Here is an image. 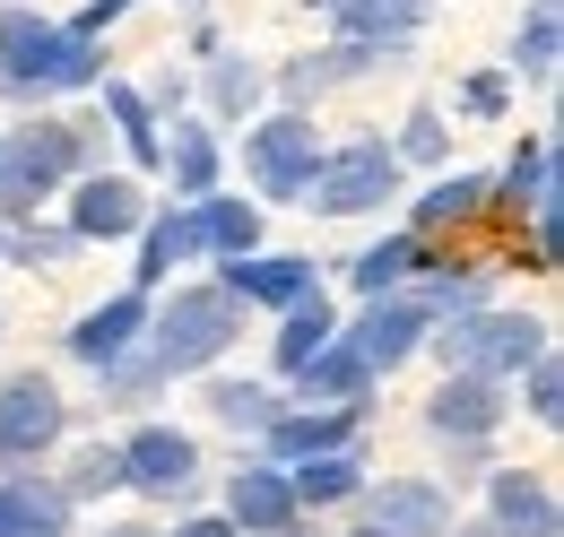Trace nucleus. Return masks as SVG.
Wrapping results in <instances>:
<instances>
[{
    "label": "nucleus",
    "mask_w": 564,
    "mask_h": 537,
    "mask_svg": "<svg viewBox=\"0 0 564 537\" xmlns=\"http://www.w3.org/2000/svg\"><path fill=\"white\" fill-rule=\"evenodd\" d=\"M235 338H243V304H235L226 286H183L165 313H148V330H140L148 355L105 364V382H113V391H156V382L209 373V364L235 347Z\"/></svg>",
    "instance_id": "nucleus-1"
},
{
    "label": "nucleus",
    "mask_w": 564,
    "mask_h": 537,
    "mask_svg": "<svg viewBox=\"0 0 564 537\" xmlns=\"http://www.w3.org/2000/svg\"><path fill=\"white\" fill-rule=\"evenodd\" d=\"M96 69H105V53L87 35L35 18V9H0V87L9 96H70V87H96Z\"/></svg>",
    "instance_id": "nucleus-2"
},
{
    "label": "nucleus",
    "mask_w": 564,
    "mask_h": 537,
    "mask_svg": "<svg viewBox=\"0 0 564 537\" xmlns=\"http://www.w3.org/2000/svg\"><path fill=\"white\" fill-rule=\"evenodd\" d=\"M78 156H87V131H70V122L0 131V217H9V226H26V217H35V208L78 174Z\"/></svg>",
    "instance_id": "nucleus-3"
},
{
    "label": "nucleus",
    "mask_w": 564,
    "mask_h": 537,
    "mask_svg": "<svg viewBox=\"0 0 564 537\" xmlns=\"http://www.w3.org/2000/svg\"><path fill=\"white\" fill-rule=\"evenodd\" d=\"M547 347V321H530V313H469V321H452L443 330V364L452 373H478V382H512L530 355Z\"/></svg>",
    "instance_id": "nucleus-4"
},
{
    "label": "nucleus",
    "mask_w": 564,
    "mask_h": 537,
    "mask_svg": "<svg viewBox=\"0 0 564 537\" xmlns=\"http://www.w3.org/2000/svg\"><path fill=\"white\" fill-rule=\"evenodd\" d=\"M391 191H400V156L382 139H348V147H322V174L304 200L322 217H365V208H391Z\"/></svg>",
    "instance_id": "nucleus-5"
},
{
    "label": "nucleus",
    "mask_w": 564,
    "mask_h": 537,
    "mask_svg": "<svg viewBox=\"0 0 564 537\" xmlns=\"http://www.w3.org/2000/svg\"><path fill=\"white\" fill-rule=\"evenodd\" d=\"M243 165H252V183H261L270 200H304L313 174H322V131H313L304 113H270V122L243 131Z\"/></svg>",
    "instance_id": "nucleus-6"
},
{
    "label": "nucleus",
    "mask_w": 564,
    "mask_h": 537,
    "mask_svg": "<svg viewBox=\"0 0 564 537\" xmlns=\"http://www.w3.org/2000/svg\"><path fill=\"white\" fill-rule=\"evenodd\" d=\"M62 425H70V407L44 373H9L0 382V469H35L62 442Z\"/></svg>",
    "instance_id": "nucleus-7"
},
{
    "label": "nucleus",
    "mask_w": 564,
    "mask_h": 537,
    "mask_svg": "<svg viewBox=\"0 0 564 537\" xmlns=\"http://www.w3.org/2000/svg\"><path fill=\"white\" fill-rule=\"evenodd\" d=\"M425 330H434L425 295H409V286H400V295H373V304H365V321H356L339 347H348L365 373H391V364H409V355L425 347Z\"/></svg>",
    "instance_id": "nucleus-8"
},
{
    "label": "nucleus",
    "mask_w": 564,
    "mask_h": 537,
    "mask_svg": "<svg viewBox=\"0 0 564 537\" xmlns=\"http://www.w3.org/2000/svg\"><path fill=\"white\" fill-rule=\"evenodd\" d=\"M192 476H200V451H192V434H174V425H140V434L122 442V494L183 503Z\"/></svg>",
    "instance_id": "nucleus-9"
},
{
    "label": "nucleus",
    "mask_w": 564,
    "mask_h": 537,
    "mask_svg": "<svg viewBox=\"0 0 564 537\" xmlns=\"http://www.w3.org/2000/svg\"><path fill=\"white\" fill-rule=\"evenodd\" d=\"M148 226V191L131 174H70V234L78 243H131Z\"/></svg>",
    "instance_id": "nucleus-10"
},
{
    "label": "nucleus",
    "mask_w": 564,
    "mask_h": 537,
    "mask_svg": "<svg viewBox=\"0 0 564 537\" xmlns=\"http://www.w3.org/2000/svg\"><path fill=\"white\" fill-rule=\"evenodd\" d=\"M425 425L443 442H487L503 425V382H478V373H443V391L425 399Z\"/></svg>",
    "instance_id": "nucleus-11"
},
{
    "label": "nucleus",
    "mask_w": 564,
    "mask_h": 537,
    "mask_svg": "<svg viewBox=\"0 0 564 537\" xmlns=\"http://www.w3.org/2000/svg\"><path fill=\"white\" fill-rule=\"evenodd\" d=\"M322 9L339 18V35H348V44H373L382 62H391V53H409V44H417V26L434 18V0H322Z\"/></svg>",
    "instance_id": "nucleus-12"
},
{
    "label": "nucleus",
    "mask_w": 564,
    "mask_h": 537,
    "mask_svg": "<svg viewBox=\"0 0 564 537\" xmlns=\"http://www.w3.org/2000/svg\"><path fill=\"white\" fill-rule=\"evenodd\" d=\"M226 295L286 313V304L313 295V261H295V252H235V261H226Z\"/></svg>",
    "instance_id": "nucleus-13"
},
{
    "label": "nucleus",
    "mask_w": 564,
    "mask_h": 537,
    "mask_svg": "<svg viewBox=\"0 0 564 537\" xmlns=\"http://www.w3.org/2000/svg\"><path fill=\"white\" fill-rule=\"evenodd\" d=\"M140 330H148V295L131 286V295H113V304H96L87 321L70 330V355L87 364V373H105V364H122L131 347H140Z\"/></svg>",
    "instance_id": "nucleus-14"
},
{
    "label": "nucleus",
    "mask_w": 564,
    "mask_h": 537,
    "mask_svg": "<svg viewBox=\"0 0 564 537\" xmlns=\"http://www.w3.org/2000/svg\"><path fill=\"white\" fill-rule=\"evenodd\" d=\"M365 520L382 537H452V494L425 485V476H400V485H382V494L365 503Z\"/></svg>",
    "instance_id": "nucleus-15"
},
{
    "label": "nucleus",
    "mask_w": 564,
    "mask_h": 537,
    "mask_svg": "<svg viewBox=\"0 0 564 537\" xmlns=\"http://www.w3.org/2000/svg\"><path fill=\"white\" fill-rule=\"evenodd\" d=\"M487 520L503 537H556V494H547V476H530V469L487 476Z\"/></svg>",
    "instance_id": "nucleus-16"
},
{
    "label": "nucleus",
    "mask_w": 564,
    "mask_h": 537,
    "mask_svg": "<svg viewBox=\"0 0 564 537\" xmlns=\"http://www.w3.org/2000/svg\"><path fill=\"white\" fill-rule=\"evenodd\" d=\"M226 520H235V537H279V529H295L286 469H243L235 485H226Z\"/></svg>",
    "instance_id": "nucleus-17"
},
{
    "label": "nucleus",
    "mask_w": 564,
    "mask_h": 537,
    "mask_svg": "<svg viewBox=\"0 0 564 537\" xmlns=\"http://www.w3.org/2000/svg\"><path fill=\"white\" fill-rule=\"evenodd\" d=\"M0 512H9L18 537H62L78 503L53 485V476H35V469H0Z\"/></svg>",
    "instance_id": "nucleus-18"
},
{
    "label": "nucleus",
    "mask_w": 564,
    "mask_h": 537,
    "mask_svg": "<svg viewBox=\"0 0 564 537\" xmlns=\"http://www.w3.org/2000/svg\"><path fill=\"white\" fill-rule=\"evenodd\" d=\"M200 252V208H148V226H140V295H156L165 277H174V261H192Z\"/></svg>",
    "instance_id": "nucleus-19"
},
{
    "label": "nucleus",
    "mask_w": 564,
    "mask_h": 537,
    "mask_svg": "<svg viewBox=\"0 0 564 537\" xmlns=\"http://www.w3.org/2000/svg\"><path fill=\"white\" fill-rule=\"evenodd\" d=\"M356 416H365V399H339V407H304V416H279V425H270V451H279V460L348 451V442H356Z\"/></svg>",
    "instance_id": "nucleus-20"
},
{
    "label": "nucleus",
    "mask_w": 564,
    "mask_h": 537,
    "mask_svg": "<svg viewBox=\"0 0 564 537\" xmlns=\"http://www.w3.org/2000/svg\"><path fill=\"white\" fill-rule=\"evenodd\" d=\"M365 469H356V451H313V460H295L286 476V494H295V512H322V503H348Z\"/></svg>",
    "instance_id": "nucleus-21"
},
{
    "label": "nucleus",
    "mask_w": 564,
    "mask_h": 537,
    "mask_svg": "<svg viewBox=\"0 0 564 537\" xmlns=\"http://www.w3.org/2000/svg\"><path fill=\"white\" fill-rule=\"evenodd\" d=\"M295 391H304L313 407H339V399H365V391H373V373H365V364H356L348 347L330 338V347H322V355H313V364L295 373Z\"/></svg>",
    "instance_id": "nucleus-22"
},
{
    "label": "nucleus",
    "mask_w": 564,
    "mask_h": 537,
    "mask_svg": "<svg viewBox=\"0 0 564 537\" xmlns=\"http://www.w3.org/2000/svg\"><path fill=\"white\" fill-rule=\"evenodd\" d=\"M330 338H339V321H330V304H322V295L286 304V330H279V373L295 382V373H304V364H313V355H322Z\"/></svg>",
    "instance_id": "nucleus-23"
},
{
    "label": "nucleus",
    "mask_w": 564,
    "mask_h": 537,
    "mask_svg": "<svg viewBox=\"0 0 564 537\" xmlns=\"http://www.w3.org/2000/svg\"><path fill=\"white\" fill-rule=\"evenodd\" d=\"M200 252H261V208H243V200H217V191H200Z\"/></svg>",
    "instance_id": "nucleus-24"
},
{
    "label": "nucleus",
    "mask_w": 564,
    "mask_h": 537,
    "mask_svg": "<svg viewBox=\"0 0 564 537\" xmlns=\"http://www.w3.org/2000/svg\"><path fill=\"white\" fill-rule=\"evenodd\" d=\"M165 165H174V191L183 200H200L217 183V139L200 131V122H174V147H165Z\"/></svg>",
    "instance_id": "nucleus-25"
},
{
    "label": "nucleus",
    "mask_w": 564,
    "mask_h": 537,
    "mask_svg": "<svg viewBox=\"0 0 564 537\" xmlns=\"http://www.w3.org/2000/svg\"><path fill=\"white\" fill-rule=\"evenodd\" d=\"M105 113L122 122V147H131V165H156V156H165V139H156V113L140 105V87L105 78Z\"/></svg>",
    "instance_id": "nucleus-26"
},
{
    "label": "nucleus",
    "mask_w": 564,
    "mask_h": 537,
    "mask_svg": "<svg viewBox=\"0 0 564 537\" xmlns=\"http://www.w3.org/2000/svg\"><path fill=\"white\" fill-rule=\"evenodd\" d=\"M487 200V174H452V183H434V191H425L417 200V226H409V234H443V226H460V217H469V208Z\"/></svg>",
    "instance_id": "nucleus-27"
},
{
    "label": "nucleus",
    "mask_w": 564,
    "mask_h": 537,
    "mask_svg": "<svg viewBox=\"0 0 564 537\" xmlns=\"http://www.w3.org/2000/svg\"><path fill=\"white\" fill-rule=\"evenodd\" d=\"M417 268V234H391V243H373L365 261H356V295L373 304V295H400V277Z\"/></svg>",
    "instance_id": "nucleus-28"
},
{
    "label": "nucleus",
    "mask_w": 564,
    "mask_h": 537,
    "mask_svg": "<svg viewBox=\"0 0 564 537\" xmlns=\"http://www.w3.org/2000/svg\"><path fill=\"white\" fill-rule=\"evenodd\" d=\"M556 35H564L556 0H539L530 26H521V44H512V69H521V78H556Z\"/></svg>",
    "instance_id": "nucleus-29"
},
{
    "label": "nucleus",
    "mask_w": 564,
    "mask_h": 537,
    "mask_svg": "<svg viewBox=\"0 0 564 537\" xmlns=\"http://www.w3.org/2000/svg\"><path fill=\"white\" fill-rule=\"evenodd\" d=\"M209 407L226 416V425H235V434H270V425H279V399H270L261 382H217Z\"/></svg>",
    "instance_id": "nucleus-30"
},
{
    "label": "nucleus",
    "mask_w": 564,
    "mask_h": 537,
    "mask_svg": "<svg viewBox=\"0 0 564 537\" xmlns=\"http://www.w3.org/2000/svg\"><path fill=\"white\" fill-rule=\"evenodd\" d=\"M521 382H530V425L556 434L564 425V364H556V347H539V355L521 364Z\"/></svg>",
    "instance_id": "nucleus-31"
},
{
    "label": "nucleus",
    "mask_w": 564,
    "mask_h": 537,
    "mask_svg": "<svg viewBox=\"0 0 564 537\" xmlns=\"http://www.w3.org/2000/svg\"><path fill=\"white\" fill-rule=\"evenodd\" d=\"M209 105H217V113H252V105H261V69L243 62V53H217V69H209Z\"/></svg>",
    "instance_id": "nucleus-32"
},
{
    "label": "nucleus",
    "mask_w": 564,
    "mask_h": 537,
    "mask_svg": "<svg viewBox=\"0 0 564 537\" xmlns=\"http://www.w3.org/2000/svg\"><path fill=\"white\" fill-rule=\"evenodd\" d=\"M53 485H62V494H122V451H105V442H87V451H78L70 460V476H53Z\"/></svg>",
    "instance_id": "nucleus-33"
},
{
    "label": "nucleus",
    "mask_w": 564,
    "mask_h": 537,
    "mask_svg": "<svg viewBox=\"0 0 564 537\" xmlns=\"http://www.w3.org/2000/svg\"><path fill=\"white\" fill-rule=\"evenodd\" d=\"M400 156H417V165H434V156H443V113H434V105H417V113H409Z\"/></svg>",
    "instance_id": "nucleus-34"
},
{
    "label": "nucleus",
    "mask_w": 564,
    "mask_h": 537,
    "mask_svg": "<svg viewBox=\"0 0 564 537\" xmlns=\"http://www.w3.org/2000/svg\"><path fill=\"white\" fill-rule=\"evenodd\" d=\"M122 9H131V0H96V9H87V18H78V26H70V35H87V44H96V35H105V26L122 18Z\"/></svg>",
    "instance_id": "nucleus-35"
},
{
    "label": "nucleus",
    "mask_w": 564,
    "mask_h": 537,
    "mask_svg": "<svg viewBox=\"0 0 564 537\" xmlns=\"http://www.w3.org/2000/svg\"><path fill=\"white\" fill-rule=\"evenodd\" d=\"M460 105H469V113H503V78H469Z\"/></svg>",
    "instance_id": "nucleus-36"
},
{
    "label": "nucleus",
    "mask_w": 564,
    "mask_h": 537,
    "mask_svg": "<svg viewBox=\"0 0 564 537\" xmlns=\"http://www.w3.org/2000/svg\"><path fill=\"white\" fill-rule=\"evenodd\" d=\"M174 537H235V520H226V512H209V520H183Z\"/></svg>",
    "instance_id": "nucleus-37"
},
{
    "label": "nucleus",
    "mask_w": 564,
    "mask_h": 537,
    "mask_svg": "<svg viewBox=\"0 0 564 537\" xmlns=\"http://www.w3.org/2000/svg\"><path fill=\"white\" fill-rule=\"evenodd\" d=\"M452 537H503V529H495V520H478V529H452Z\"/></svg>",
    "instance_id": "nucleus-38"
},
{
    "label": "nucleus",
    "mask_w": 564,
    "mask_h": 537,
    "mask_svg": "<svg viewBox=\"0 0 564 537\" xmlns=\"http://www.w3.org/2000/svg\"><path fill=\"white\" fill-rule=\"evenodd\" d=\"M96 537H148V529H96Z\"/></svg>",
    "instance_id": "nucleus-39"
},
{
    "label": "nucleus",
    "mask_w": 564,
    "mask_h": 537,
    "mask_svg": "<svg viewBox=\"0 0 564 537\" xmlns=\"http://www.w3.org/2000/svg\"><path fill=\"white\" fill-rule=\"evenodd\" d=\"M356 537H382V529H373V520H356Z\"/></svg>",
    "instance_id": "nucleus-40"
},
{
    "label": "nucleus",
    "mask_w": 564,
    "mask_h": 537,
    "mask_svg": "<svg viewBox=\"0 0 564 537\" xmlns=\"http://www.w3.org/2000/svg\"><path fill=\"white\" fill-rule=\"evenodd\" d=\"M0 537H18V529H9V512H0Z\"/></svg>",
    "instance_id": "nucleus-41"
},
{
    "label": "nucleus",
    "mask_w": 564,
    "mask_h": 537,
    "mask_svg": "<svg viewBox=\"0 0 564 537\" xmlns=\"http://www.w3.org/2000/svg\"><path fill=\"white\" fill-rule=\"evenodd\" d=\"M279 537H313V529H279Z\"/></svg>",
    "instance_id": "nucleus-42"
},
{
    "label": "nucleus",
    "mask_w": 564,
    "mask_h": 537,
    "mask_svg": "<svg viewBox=\"0 0 564 537\" xmlns=\"http://www.w3.org/2000/svg\"><path fill=\"white\" fill-rule=\"evenodd\" d=\"M0 252H9V226H0Z\"/></svg>",
    "instance_id": "nucleus-43"
}]
</instances>
